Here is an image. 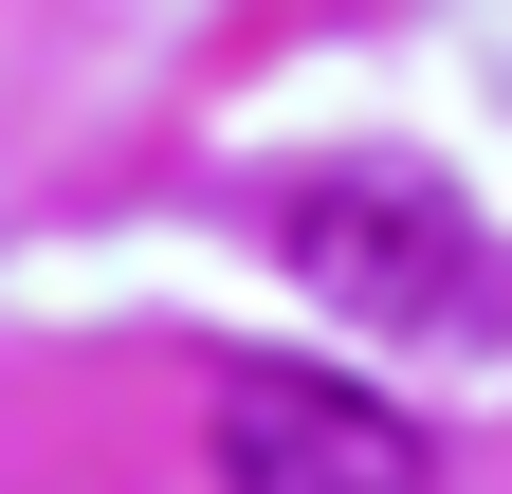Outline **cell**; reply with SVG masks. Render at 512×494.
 <instances>
[{
	"mask_svg": "<svg viewBox=\"0 0 512 494\" xmlns=\"http://www.w3.org/2000/svg\"><path fill=\"white\" fill-rule=\"evenodd\" d=\"M275 257L330 293V312H366V330L512 348V238L439 165H403V147H330L311 183H275Z\"/></svg>",
	"mask_w": 512,
	"mask_h": 494,
	"instance_id": "obj_1",
	"label": "cell"
},
{
	"mask_svg": "<svg viewBox=\"0 0 512 494\" xmlns=\"http://www.w3.org/2000/svg\"><path fill=\"white\" fill-rule=\"evenodd\" d=\"M220 494H439V440L330 366H220Z\"/></svg>",
	"mask_w": 512,
	"mask_h": 494,
	"instance_id": "obj_2",
	"label": "cell"
}]
</instances>
